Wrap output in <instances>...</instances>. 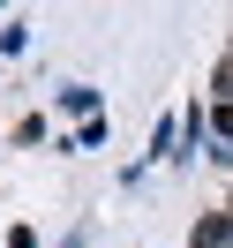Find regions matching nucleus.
I'll return each mask as SVG.
<instances>
[{
	"label": "nucleus",
	"instance_id": "10",
	"mask_svg": "<svg viewBox=\"0 0 233 248\" xmlns=\"http://www.w3.org/2000/svg\"><path fill=\"white\" fill-rule=\"evenodd\" d=\"M83 241H91V218H83V226H68V233H61L53 248H83Z\"/></svg>",
	"mask_w": 233,
	"mask_h": 248
},
{
	"label": "nucleus",
	"instance_id": "1",
	"mask_svg": "<svg viewBox=\"0 0 233 248\" xmlns=\"http://www.w3.org/2000/svg\"><path fill=\"white\" fill-rule=\"evenodd\" d=\"M211 158V98H188L181 106V166Z\"/></svg>",
	"mask_w": 233,
	"mask_h": 248
},
{
	"label": "nucleus",
	"instance_id": "12",
	"mask_svg": "<svg viewBox=\"0 0 233 248\" xmlns=\"http://www.w3.org/2000/svg\"><path fill=\"white\" fill-rule=\"evenodd\" d=\"M0 241H8V233H0Z\"/></svg>",
	"mask_w": 233,
	"mask_h": 248
},
{
	"label": "nucleus",
	"instance_id": "4",
	"mask_svg": "<svg viewBox=\"0 0 233 248\" xmlns=\"http://www.w3.org/2000/svg\"><path fill=\"white\" fill-rule=\"evenodd\" d=\"M188 248H233V211H226V203L203 211L196 226H188Z\"/></svg>",
	"mask_w": 233,
	"mask_h": 248
},
{
	"label": "nucleus",
	"instance_id": "3",
	"mask_svg": "<svg viewBox=\"0 0 233 248\" xmlns=\"http://www.w3.org/2000/svg\"><path fill=\"white\" fill-rule=\"evenodd\" d=\"M53 113H68V121H98V113H106V91H98V83H61V91H53Z\"/></svg>",
	"mask_w": 233,
	"mask_h": 248
},
{
	"label": "nucleus",
	"instance_id": "5",
	"mask_svg": "<svg viewBox=\"0 0 233 248\" xmlns=\"http://www.w3.org/2000/svg\"><path fill=\"white\" fill-rule=\"evenodd\" d=\"M106 136H113V121H106V113H98V121H83L76 136H61V143H53V151H106Z\"/></svg>",
	"mask_w": 233,
	"mask_h": 248
},
{
	"label": "nucleus",
	"instance_id": "7",
	"mask_svg": "<svg viewBox=\"0 0 233 248\" xmlns=\"http://www.w3.org/2000/svg\"><path fill=\"white\" fill-rule=\"evenodd\" d=\"M46 136H53V121H46V113H23V121H16V136H8V143H16V151H38Z\"/></svg>",
	"mask_w": 233,
	"mask_h": 248
},
{
	"label": "nucleus",
	"instance_id": "2",
	"mask_svg": "<svg viewBox=\"0 0 233 248\" xmlns=\"http://www.w3.org/2000/svg\"><path fill=\"white\" fill-rule=\"evenodd\" d=\"M136 166L143 173H151V166H181V113H158V121H151V151H143Z\"/></svg>",
	"mask_w": 233,
	"mask_h": 248
},
{
	"label": "nucleus",
	"instance_id": "11",
	"mask_svg": "<svg viewBox=\"0 0 233 248\" xmlns=\"http://www.w3.org/2000/svg\"><path fill=\"white\" fill-rule=\"evenodd\" d=\"M226 211H233V196H226Z\"/></svg>",
	"mask_w": 233,
	"mask_h": 248
},
{
	"label": "nucleus",
	"instance_id": "6",
	"mask_svg": "<svg viewBox=\"0 0 233 248\" xmlns=\"http://www.w3.org/2000/svg\"><path fill=\"white\" fill-rule=\"evenodd\" d=\"M23 53H31V23L8 16V23H0V61H23Z\"/></svg>",
	"mask_w": 233,
	"mask_h": 248
},
{
	"label": "nucleus",
	"instance_id": "8",
	"mask_svg": "<svg viewBox=\"0 0 233 248\" xmlns=\"http://www.w3.org/2000/svg\"><path fill=\"white\" fill-rule=\"evenodd\" d=\"M211 143H226V151H233V106H211Z\"/></svg>",
	"mask_w": 233,
	"mask_h": 248
},
{
	"label": "nucleus",
	"instance_id": "9",
	"mask_svg": "<svg viewBox=\"0 0 233 248\" xmlns=\"http://www.w3.org/2000/svg\"><path fill=\"white\" fill-rule=\"evenodd\" d=\"M8 248H38V226H31V218H16V226H8Z\"/></svg>",
	"mask_w": 233,
	"mask_h": 248
}]
</instances>
